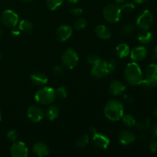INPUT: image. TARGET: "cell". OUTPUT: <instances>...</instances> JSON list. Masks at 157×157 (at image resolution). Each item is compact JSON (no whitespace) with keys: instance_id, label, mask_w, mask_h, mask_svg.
Segmentation results:
<instances>
[{"instance_id":"32","label":"cell","mask_w":157,"mask_h":157,"mask_svg":"<svg viewBox=\"0 0 157 157\" xmlns=\"http://www.w3.org/2000/svg\"><path fill=\"white\" fill-rule=\"evenodd\" d=\"M55 94H56V98H60V99H64V98H67V90L66 89V87H60L56 89V90H55Z\"/></svg>"},{"instance_id":"13","label":"cell","mask_w":157,"mask_h":157,"mask_svg":"<svg viewBox=\"0 0 157 157\" xmlns=\"http://www.w3.org/2000/svg\"><path fill=\"white\" fill-rule=\"evenodd\" d=\"M130 58L133 61H141L147 56V49L144 46H136L130 52Z\"/></svg>"},{"instance_id":"36","label":"cell","mask_w":157,"mask_h":157,"mask_svg":"<svg viewBox=\"0 0 157 157\" xmlns=\"http://www.w3.org/2000/svg\"><path fill=\"white\" fill-rule=\"evenodd\" d=\"M117 64V61L115 59H110L107 61V65L110 73L116 69Z\"/></svg>"},{"instance_id":"18","label":"cell","mask_w":157,"mask_h":157,"mask_svg":"<svg viewBox=\"0 0 157 157\" xmlns=\"http://www.w3.org/2000/svg\"><path fill=\"white\" fill-rule=\"evenodd\" d=\"M31 81L36 86H44L48 82V78L42 72H35L31 75Z\"/></svg>"},{"instance_id":"9","label":"cell","mask_w":157,"mask_h":157,"mask_svg":"<svg viewBox=\"0 0 157 157\" xmlns=\"http://www.w3.org/2000/svg\"><path fill=\"white\" fill-rule=\"evenodd\" d=\"M90 73L92 76L95 78H101L107 76L110 74V71L107 67V61L101 60L98 64L93 65Z\"/></svg>"},{"instance_id":"39","label":"cell","mask_w":157,"mask_h":157,"mask_svg":"<svg viewBox=\"0 0 157 157\" xmlns=\"http://www.w3.org/2000/svg\"><path fill=\"white\" fill-rule=\"evenodd\" d=\"M150 134L153 139H156L157 137V124L153 125L150 129Z\"/></svg>"},{"instance_id":"7","label":"cell","mask_w":157,"mask_h":157,"mask_svg":"<svg viewBox=\"0 0 157 157\" xmlns=\"http://www.w3.org/2000/svg\"><path fill=\"white\" fill-rule=\"evenodd\" d=\"M136 23L141 30H149L153 23V15L152 12L148 9L144 10L138 16Z\"/></svg>"},{"instance_id":"15","label":"cell","mask_w":157,"mask_h":157,"mask_svg":"<svg viewBox=\"0 0 157 157\" xmlns=\"http://www.w3.org/2000/svg\"><path fill=\"white\" fill-rule=\"evenodd\" d=\"M126 86L118 80H113L109 86V92L113 96L121 95L125 91Z\"/></svg>"},{"instance_id":"22","label":"cell","mask_w":157,"mask_h":157,"mask_svg":"<svg viewBox=\"0 0 157 157\" xmlns=\"http://www.w3.org/2000/svg\"><path fill=\"white\" fill-rule=\"evenodd\" d=\"M141 85L144 86V87H147V88L157 87V75L146 77V78L143 79Z\"/></svg>"},{"instance_id":"40","label":"cell","mask_w":157,"mask_h":157,"mask_svg":"<svg viewBox=\"0 0 157 157\" xmlns=\"http://www.w3.org/2000/svg\"><path fill=\"white\" fill-rule=\"evenodd\" d=\"M11 32H12V34L13 35H15V36H17V35H18L20 34V30L18 29H15V28H12Z\"/></svg>"},{"instance_id":"41","label":"cell","mask_w":157,"mask_h":157,"mask_svg":"<svg viewBox=\"0 0 157 157\" xmlns=\"http://www.w3.org/2000/svg\"><path fill=\"white\" fill-rule=\"evenodd\" d=\"M153 58L157 60V46L155 48L154 50H153Z\"/></svg>"},{"instance_id":"44","label":"cell","mask_w":157,"mask_h":157,"mask_svg":"<svg viewBox=\"0 0 157 157\" xmlns=\"http://www.w3.org/2000/svg\"><path fill=\"white\" fill-rule=\"evenodd\" d=\"M153 116L156 117H157V107L154 109V110H153Z\"/></svg>"},{"instance_id":"38","label":"cell","mask_w":157,"mask_h":157,"mask_svg":"<svg viewBox=\"0 0 157 157\" xmlns=\"http://www.w3.org/2000/svg\"><path fill=\"white\" fill-rule=\"evenodd\" d=\"M150 150L153 153H156L157 151V141L155 139H153L150 144Z\"/></svg>"},{"instance_id":"12","label":"cell","mask_w":157,"mask_h":157,"mask_svg":"<svg viewBox=\"0 0 157 157\" xmlns=\"http://www.w3.org/2000/svg\"><path fill=\"white\" fill-rule=\"evenodd\" d=\"M72 33H73V30H72V28L70 25H63L60 26L58 30H57L56 37L58 41L64 42V41H67L71 38Z\"/></svg>"},{"instance_id":"11","label":"cell","mask_w":157,"mask_h":157,"mask_svg":"<svg viewBox=\"0 0 157 157\" xmlns=\"http://www.w3.org/2000/svg\"><path fill=\"white\" fill-rule=\"evenodd\" d=\"M44 113L40 107L37 106H31L27 110V117L34 123H38L44 118Z\"/></svg>"},{"instance_id":"5","label":"cell","mask_w":157,"mask_h":157,"mask_svg":"<svg viewBox=\"0 0 157 157\" xmlns=\"http://www.w3.org/2000/svg\"><path fill=\"white\" fill-rule=\"evenodd\" d=\"M79 57L74 49L68 48L64 52L61 56V62L64 67L68 69L75 68L78 64Z\"/></svg>"},{"instance_id":"16","label":"cell","mask_w":157,"mask_h":157,"mask_svg":"<svg viewBox=\"0 0 157 157\" xmlns=\"http://www.w3.org/2000/svg\"><path fill=\"white\" fill-rule=\"evenodd\" d=\"M32 151L36 156L44 157L48 155L49 148L44 143L37 142L34 144L33 147H32Z\"/></svg>"},{"instance_id":"6","label":"cell","mask_w":157,"mask_h":157,"mask_svg":"<svg viewBox=\"0 0 157 157\" xmlns=\"http://www.w3.org/2000/svg\"><path fill=\"white\" fill-rule=\"evenodd\" d=\"M90 131L93 133L92 144H94V146L101 150H107L110 146V139L104 134L98 133L94 127H91Z\"/></svg>"},{"instance_id":"27","label":"cell","mask_w":157,"mask_h":157,"mask_svg":"<svg viewBox=\"0 0 157 157\" xmlns=\"http://www.w3.org/2000/svg\"><path fill=\"white\" fill-rule=\"evenodd\" d=\"M134 30V26L132 24H126L121 27L120 33L123 36H129L131 35Z\"/></svg>"},{"instance_id":"45","label":"cell","mask_w":157,"mask_h":157,"mask_svg":"<svg viewBox=\"0 0 157 157\" xmlns=\"http://www.w3.org/2000/svg\"><path fill=\"white\" fill-rule=\"evenodd\" d=\"M117 3H124L125 0H114Z\"/></svg>"},{"instance_id":"2","label":"cell","mask_w":157,"mask_h":157,"mask_svg":"<svg viewBox=\"0 0 157 157\" xmlns=\"http://www.w3.org/2000/svg\"><path fill=\"white\" fill-rule=\"evenodd\" d=\"M124 113V105L117 100H111L104 107V114L106 117L111 121H118Z\"/></svg>"},{"instance_id":"35","label":"cell","mask_w":157,"mask_h":157,"mask_svg":"<svg viewBox=\"0 0 157 157\" xmlns=\"http://www.w3.org/2000/svg\"><path fill=\"white\" fill-rule=\"evenodd\" d=\"M64 67L61 65H56L53 67L52 69V73H53L54 75L57 77H59L61 76V75L64 74Z\"/></svg>"},{"instance_id":"33","label":"cell","mask_w":157,"mask_h":157,"mask_svg":"<svg viewBox=\"0 0 157 157\" xmlns=\"http://www.w3.org/2000/svg\"><path fill=\"white\" fill-rule=\"evenodd\" d=\"M87 61L88 64H91V65H94V64H98L99 61H101V58H100L99 55H96V54H90L87 56Z\"/></svg>"},{"instance_id":"8","label":"cell","mask_w":157,"mask_h":157,"mask_svg":"<svg viewBox=\"0 0 157 157\" xmlns=\"http://www.w3.org/2000/svg\"><path fill=\"white\" fill-rule=\"evenodd\" d=\"M1 20L2 24L8 28H15L18 23V15L11 9H6L2 15Z\"/></svg>"},{"instance_id":"48","label":"cell","mask_w":157,"mask_h":157,"mask_svg":"<svg viewBox=\"0 0 157 157\" xmlns=\"http://www.w3.org/2000/svg\"><path fill=\"white\" fill-rule=\"evenodd\" d=\"M2 121V114H1V112H0V121Z\"/></svg>"},{"instance_id":"21","label":"cell","mask_w":157,"mask_h":157,"mask_svg":"<svg viewBox=\"0 0 157 157\" xmlns=\"http://www.w3.org/2000/svg\"><path fill=\"white\" fill-rule=\"evenodd\" d=\"M59 107L57 105H55V104H54V105H51L50 107H48V109L46 110L45 115L49 121H55V120L59 116Z\"/></svg>"},{"instance_id":"43","label":"cell","mask_w":157,"mask_h":157,"mask_svg":"<svg viewBox=\"0 0 157 157\" xmlns=\"http://www.w3.org/2000/svg\"><path fill=\"white\" fill-rule=\"evenodd\" d=\"M67 2H70V3H73V4H76L77 2H78V1H79V0H67Z\"/></svg>"},{"instance_id":"28","label":"cell","mask_w":157,"mask_h":157,"mask_svg":"<svg viewBox=\"0 0 157 157\" xmlns=\"http://www.w3.org/2000/svg\"><path fill=\"white\" fill-rule=\"evenodd\" d=\"M64 0H46V5L50 10L55 11L63 4Z\"/></svg>"},{"instance_id":"4","label":"cell","mask_w":157,"mask_h":157,"mask_svg":"<svg viewBox=\"0 0 157 157\" xmlns=\"http://www.w3.org/2000/svg\"><path fill=\"white\" fill-rule=\"evenodd\" d=\"M121 8L115 4H109L105 6L103 11L104 18L110 23H116L121 19Z\"/></svg>"},{"instance_id":"37","label":"cell","mask_w":157,"mask_h":157,"mask_svg":"<svg viewBox=\"0 0 157 157\" xmlns=\"http://www.w3.org/2000/svg\"><path fill=\"white\" fill-rule=\"evenodd\" d=\"M71 14H72L75 16H80V15H82L84 13V11L81 8H73L70 10Z\"/></svg>"},{"instance_id":"14","label":"cell","mask_w":157,"mask_h":157,"mask_svg":"<svg viewBox=\"0 0 157 157\" xmlns=\"http://www.w3.org/2000/svg\"><path fill=\"white\" fill-rule=\"evenodd\" d=\"M136 137L134 133L129 130H124L118 135V140L123 145H129L136 140Z\"/></svg>"},{"instance_id":"25","label":"cell","mask_w":157,"mask_h":157,"mask_svg":"<svg viewBox=\"0 0 157 157\" xmlns=\"http://www.w3.org/2000/svg\"><path fill=\"white\" fill-rule=\"evenodd\" d=\"M150 124H151L150 120L149 118H144V119L140 120L137 123H136L135 126H136V129L138 130H140V131H144V130L150 128Z\"/></svg>"},{"instance_id":"46","label":"cell","mask_w":157,"mask_h":157,"mask_svg":"<svg viewBox=\"0 0 157 157\" xmlns=\"http://www.w3.org/2000/svg\"><path fill=\"white\" fill-rule=\"evenodd\" d=\"M146 138H147V136H146L145 135H142V136H140V140H145Z\"/></svg>"},{"instance_id":"19","label":"cell","mask_w":157,"mask_h":157,"mask_svg":"<svg viewBox=\"0 0 157 157\" xmlns=\"http://www.w3.org/2000/svg\"><path fill=\"white\" fill-rule=\"evenodd\" d=\"M137 39L142 44H147L153 41L154 35H153V32L149 30H141V32L138 33Z\"/></svg>"},{"instance_id":"47","label":"cell","mask_w":157,"mask_h":157,"mask_svg":"<svg viewBox=\"0 0 157 157\" xmlns=\"http://www.w3.org/2000/svg\"><path fill=\"white\" fill-rule=\"evenodd\" d=\"M22 1H24V2H31V1H32V0H22Z\"/></svg>"},{"instance_id":"3","label":"cell","mask_w":157,"mask_h":157,"mask_svg":"<svg viewBox=\"0 0 157 157\" xmlns=\"http://www.w3.org/2000/svg\"><path fill=\"white\" fill-rule=\"evenodd\" d=\"M56 98L55 90L51 87H44L36 91L35 100L38 104L47 105L52 104Z\"/></svg>"},{"instance_id":"10","label":"cell","mask_w":157,"mask_h":157,"mask_svg":"<svg viewBox=\"0 0 157 157\" xmlns=\"http://www.w3.org/2000/svg\"><path fill=\"white\" fill-rule=\"evenodd\" d=\"M10 153L12 157H26L29 154V150L25 143L15 141L11 147Z\"/></svg>"},{"instance_id":"20","label":"cell","mask_w":157,"mask_h":157,"mask_svg":"<svg viewBox=\"0 0 157 157\" xmlns=\"http://www.w3.org/2000/svg\"><path fill=\"white\" fill-rule=\"evenodd\" d=\"M115 52H116L117 55L120 58H126V57L128 56L130 53V47H129L128 44H126V43H121V44H119L116 47Z\"/></svg>"},{"instance_id":"34","label":"cell","mask_w":157,"mask_h":157,"mask_svg":"<svg viewBox=\"0 0 157 157\" xmlns=\"http://www.w3.org/2000/svg\"><path fill=\"white\" fill-rule=\"evenodd\" d=\"M8 140L12 142H15L17 140V138H18V133L15 130H10L7 132V134H6Z\"/></svg>"},{"instance_id":"42","label":"cell","mask_w":157,"mask_h":157,"mask_svg":"<svg viewBox=\"0 0 157 157\" xmlns=\"http://www.w3.org/2000/svg\"><path fill=\"white\" fill-rule=\"evenodd\" d=\"M134 1H135V2L138 3V4H143V3L146 2L147 0H134Z\"/></svg>"},{"instance_id":"23","label":"cell","mask_w":157,"mask_h":157,"mask_svg":"<svg viewBox=\"0 0 157 157\" xmlns=\"http://www.w3.org/2000/svg\"><path fill=\"white\" fill-rule=\"evenodd\" d=\"M18 29L21 32H25V33H28V32H30L33 29V24L29 20H21L19 22V24H18Z\"/></svg>"},{"instance_id":"31","label":"cell","mask_w":157,"mask_h":157,"mask_svg":"<svg viewBox=\"0 0 157 157\" xmlns=\"http://www.w3.org/2000/svg\"><path fill=\"white\" fill-rule=\"evenodd\" d=\"M120 8H121L122 12L130 13V12H132L135 9V5L132 2H126L124 3Z\"/></svg>"},{"instance_id":"49","label":"cell","mask_w":157,"mask_h":157,"mask_svg":"<svg viewBox=\"0 0 157 157\" xmlns=\"http://www.w3.org/2000/svg\"><path fill=\"white\" fill-rule=\"evenodd\" d=\"M0 58H1V55H0Z\"/></svg>"},{"instance_id":"24","label":"cell","mask_w":157,"mask_h":157,"mask_svg":"<svg viewBox=\"0 0 157 157\" xmlns=\"http://www.w3.org/2000/svg\"><path fill=\"white\" fill-rule=\"evenodd\" d=\"M121 120H122L123 124L125 126L129 127H132L133 126H135L136 121V119L134 118V117L133 115L130 114V113H127V114H124L121 117Z\"/></svg>"},{"instance_id":"1","label":"cell","mask_w":157,"mask_h":157,"mask_svg":"<svg viewBox=\"0 0 157 157\" xmlns=\"http://www.w3.org/2000/svg\"><path fill=\"white\" fill-rule=\"evenodd\" d=\"M124 76L127 82L132 86L140 85L144 79L141 68L136 62H130L127 64L124 71Z\"/></svg>"},{"instance_id":"17","label":"cell","mask_w":157,"mask_h":157,"mask_svg":"<svg viewBox=\"0 0 157 157\" xmlns=\"http://www.w3.org/2000/svg\"><path fill=\"white\" fill-rule=\"evenodd\" d=\"M94 31L98 38H101L103 40L110 39L112 36L111 30L107 26L104 25H98L95 28Z\"/></svg>"},{"instance_id":"26","label":"cell","mask_w":157,"mask_h":157,"mask_svg":"<svg viewBox=\"0 0 157 157\" xmlns=\"http://www.w3.org/2000/svg\"><path fill=\"white\" fill-rule=\"evenodd\" d=\"M89 141H90V138H89V136L87 134L81 135V136L78 138V140H76V145L77 147L78 148H84V147H87L89 144Z\"/></svg>"},{"instance_id":"29","label":"cell","mask_w":157,"mask_h":157,"mask_svg":"<svg viewBox=\"0 0 157 157\" xmlns=\"http://www.w3.org/2000/svg\"><path fill=\"white\" fill-rule=\"evenodd\" d=\"M145 75L146 77L157 75V64H149L145 70Z\"/></svg>"},{"instance_id":"30","label":"cell","mask_w":157,"mask_h":157,"mask_svg":"<svg viewBox=\"0 0 157 157\" xmlns=\"http://www.w3.org/2000/svg\"><path fill=\"white\" fill-rule=\"evenodd\" d=\"M87 21L84 18H78L74 23V27L78 30H81L87 27Z\"/></svg>"}]
</instances>
